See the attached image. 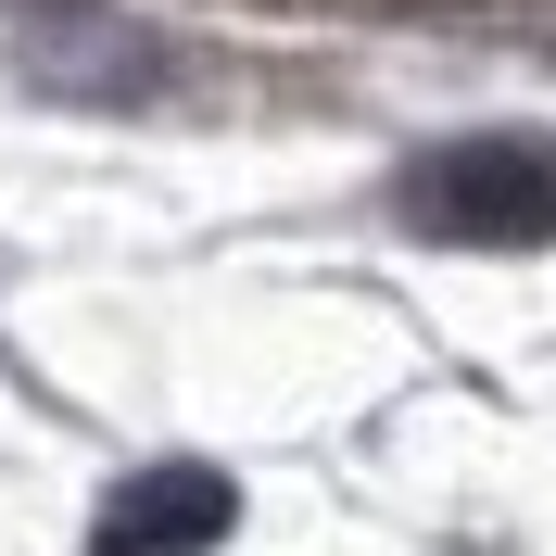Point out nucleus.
<instances>
[{
  "mask_svg": "<svg viewBox=\"0 0 556 556\" xmlns=\"http://www.w3.org/2000/svg\"><path fill=\"white\" fill-rule=\"evenodd\" d=\"M405 215L430 241L531 253V241H556V152L544 139H443V152L405 165Z\"/></svg>",
  "mask_w": 556,
  "mask_h": 556,
  "instance_id": "nucleus-1",
  "label": "nucleus"
},
{
  "mask_svg": "<svg viewBox=\"0 0 556 556\" xmlns=\"http://www.w3.org/2000/svg\"><path fill=\"white\" fill-rule=\"evenodd\" d=\"M228 519H241V493L215 468H127L89 519V556H215Z\"/></svg>",
  "mask_w": 556,
  "mask_h": 556,
  "instance_id": "nucleus-2",
  "label": "nucleus"
},
{
  "mask_svg": "<svg viewBox=\"0 0 556 556\" xmlns=\"http://www.w3.org/2000/svg\"><path fill=\"white\" fill-rule=\"evenodd\" d=\"M13 26H26L38 76H51V89H76V102H152V89H165V64H177L165 38L114 26V13H89V0H64V13H51V0H26Z\"/></svg>",
  "mask_w": 556,
  "mask_h": 556,
  "instance_id": "nucleus-3",
  "label": "nucleus"
}]
</instances>
